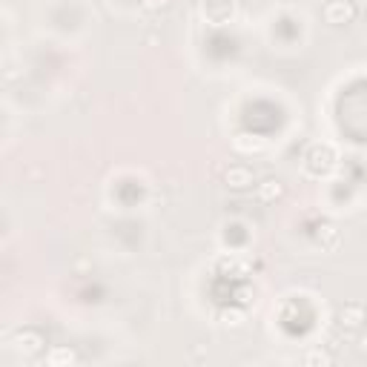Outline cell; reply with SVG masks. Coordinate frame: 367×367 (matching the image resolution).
Instances as JSON below:
<instances>
[{
	"instance_id": "obj_4",
	"label": "cell",
	"mask_w": 367,
	"mask_h": 367,
	"mask_svg": "<svg viewBox=\"0 0 367 367\" xmlns=\"http://www.w3.org/2000/svg\"><path fill=\"white\" fill-rule=\"evenodd\" d=\"M235 12V3L232 0H207V6H204V17H207V24H230V17Z\"/></svg>"
},
{
	"instance_id": "obj_6",
	"label": "cell",
	"mask_w": 367,
	"mask_h": 367,
	"mask_svg": "<svg viewBox=\"0 0 367 367\" xmlns=\"http://www.w3.org/2000/svg\"><path fill=\"white\" fill-rule=\"evenodd\" d=\"M255 196H258V201H262V204H273V201H278V198L284 196V184L278 181V178H264L262 184H258Z\"/></svg>"
},
{
	"instance_id": "obj_11",
	"label": "cell",
	"mask_w": 367,
	"mask_h": 367,
	"mask_svg": "<svg viewBox=\"0 0 367 367\" xmlns=\"http://www.w3.org/2000/svg\"><path fill=\"white\" fill-rule=\"evenodd\" d=\"M359 350L367 356V333H364V336H361V341H359Z\"/></svg>"
},
{
	"instance_id": "obj_7",
	"label": "cell",
	"mask_w": 367,
	"mask_h": 367,
	"mask_svg": "<svg viewBox=\"0 0 367 367\" xmlns=\"http://www.w3.org/2000/svg\"><path fill=\"white\" fill-rule=\"evenodd\" d=\"M364 307L361 305H344L339 310V321H341V327H348V330H356L364 325Z\"/></svg>"
},
{
	"instance_id": "obj_8",
	"label": "cell",
	"mask_w": 367,
	"mask_h": 367,
	"mask_svg": "<svg viewBox=\"0 0 367 367\" xmlns=\"http://www.w3.org/2000/svg\"><path fill=\"white\" fill-rule=\"evenodd\" d=\"M75 361H78V356H75L72 348H52V350L46 353V364H49V367H69V364H75Z\"/></svg>"
},
{
	"instance_id": "obj_1",
	"label": "cell",
	"mask_w": 367,
	"mask_h": 367,
	"mask_svg": "<svg viewBox=\"0 0 367 367\" xmlns=\"http://www.w3.org/2000/svg\"><path fill=\"white\" fill-rule=\"evenodd\" d=\"M307 167L313 176H327V172L336 167V153L333 146H313L307 155Z\"/></svg>"
},
{
	"instance_id": "obj_9",
	"label": "cell",
	"mask_w": 367,
	"mask_h": 367,
	"mask_svg": "<svg viewBox=\"0 0 367 367\" xmlns=\"http://www.w3.org/2000/svg\"><path fill=\"white\" fill-rule=\"evenodd\" d=\"M305 364H307V367H330L333 359H330V353H325L321 348H310V350L305 353Z\"/></svg>"
},
{
	"instance_id": "obj_3",
	"label": "cell",
	"mask_w": 367,
	"mask_h": 367,
	"mask_svg": "<svg viewBox=\"0 0 367 367\" xmlns=\"http://www.w3.org/2000/svg\"><path fill=\"white\" fill-rule=\"evenodd\" d=\"M12 344H15V350H17V353L35 356V353L43 350V344H46V341H43V336H40L37 330H20V333H15Z\"/></svg>"
},
{
	"instance_id": "obj_10",
	"label": "cell",
	"mask_w": 367,
	"mask_h": 367,
	"mask_svg": "<svg viewBox=\"0 0 367 367\" xmlns=\"http://www.w3.org/2000/svg\"><path fill=\"white\" fill-rule=\"evenodd\" d=\"M141 3H144V9H149V12H161V9H167L169 0H141Z\"/></svg>"
},
{
	"instance_id": "obj_2",
	"label": "cell",
	"mask_w": 367,
	"mask_h": 367,
	"mask_svg": "<svg viewBox=\"0 0 367 367\" xmlns=\"http://www.w3.org/2000/svg\"><path fill=\"white\" fill-rule=\"evenodd\" d=\"M353 17H356V6L350 0H330L325 6V20L330 26H344V24H350Z\"/></svg>"
},
{
	"instance_id": "obj_5",
	"label": "cell",
	"mask_w": 367,
	"mask_h": 367,
	"mask_svg": "<svg viewBox=\"0 0 367 367\" xmlns=\"http://www.w3.org/2000/svg\"><path fill=\"white\" fill-rule=\"evenodd\" d=\"M224 181L230 189H250L253 187V169L244 164H235L224 172Z\"/></svg>"
}]
</instances>
